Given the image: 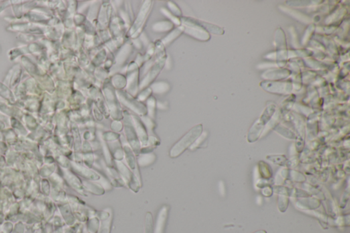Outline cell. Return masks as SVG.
I'll list each match as a JSON object with an SVG mask.
<instances>
[{
  "label": "cell",
  "mask_w": 350,
  "mask_h": 233,
  "mask_svg": "<svg viewBox=\"0 0 350 233\" xmlns=\"http://www.w3.org/2000/svg\"><path fill=\"white\" fill-rule=\"evenodd\" d=\"M0 233H3V232H0Z\"/></svg>",
  "instance_id": "cell-5"
},
{
  "label": "cell",
  "mask_w": 350,
  "mask_h": 233,
  "mask_svg": "<svg viewBox=\"0 0 350 233\" xmlns=\"http://www.w3.org/2000/svg\"><path fill=\"white\" fill-rule=\"evenodd\" d=\"M25 226L23 222H18L17 224L14 227L13 230L11 233H24Z\"/></svg>",
  "instance_id": "cell-2"
},
{
  "label": "cell",
  "mask_w": 350,
  "mask_h": 233,
  "mask_svg": "<svg viewBox=\"0 0 350 233\" xmlns=\"http://www.w3.org/2000/svg\"><path fill=\"white\" fill-rule=\"evenodd\" d=\"M13 225L11 222H7L4 223L2 226H0V232L3 233H11L13 230Z\"/></svg>",
  "instance_id": "cell-1"
},
{
  "label": "cell",
  "mask_w": 350,
  "mask_h": 233,
  "mask_svg": "<svg viewBox=\"0 0 350 233\" xmlns=\"http://www.w3.org/2000/svg\"><path fill=\"white\" fill-rule=\"evenodd\" d=\"M35 233H45V230L43 228H40Z\"/></svg>",
  "instance_id": "cell-3"
},
{
  "label": "cell",
  "mask_w": 350,
  "mask_h": 233,
  "mask_svg": "<svg viewBox=\"0 0 350 233\" xmlns=\"http://www.w3.org/2000/svg\"><path fill=\"white\" fill-rule=\"evenodd\" d=\"M253 233H267V232L266 230H261L256 231V232H254Z\"/></svg>",
  "instance_id": "cell-4"
}]
</instances>
